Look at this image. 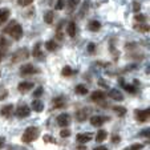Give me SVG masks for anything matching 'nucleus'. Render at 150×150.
<instances>
[{
  "instance_id": "obj_43",
  "label": "nucleus",
  "mask_w": 150,
  "mask_h": 150,
  "mask_svg": "<svg viewBox=\"0 0 150 150\" xmlns=\"http://www.w3.org/2000/svg\"><path fill=\"white\" fill-rule=\"evenodd\" d=\"M98 84L101 85V86H104V88H108V84H106V82H104V81H98Z\"/></svg>"
},
{
  "instance_id": "obj_19",
  "label": "nucleus",
  "mask_w": 150,
  "mask_h": 150,
  "mask_svg": "<svg viewBox=\"0 0 150 150\" xmlns=\"http://www.w3.org/2000/svg\"><path fill=\"white\" fill-rule=\"evenodd\" d=\"M67 32H68V35H69L71 37H74V36H76L77 27H76V23H74V21H71V23L68 24V27H67Z\"/></svg>"
},
{
  "instance_id": "obj_38",
  "label": "nucleus",
  "mask_w": 150,
  "mask_h": 150,
  "mask_svg": "<svg viewBox=\"0 0 150 150\" xmlns=\"http://www.w3.org/2000/svg\"><path fill=\"white\" fill-rule=\"evenodd\" d=\"M133 11L136 12V13H138V12L141 11V4H139V3H134L133 4Z\"/></svg>"
},
{
  "instance_id": "obj_30",
  "label": "nucleus",
  "mask_w": 150,
  "mask_h": 150,
  "mask_svg": "<svg viewBox=\"0 0 150 150\" xmlns=\"http://www.w3.org/2000/svg\"><path fill=\"white\" fill-rule=\"evenodd\" d=\"M142 149H144V144H133L130 146L125 147L124 150H142Z\"/></svg>"
},
{
  "instance_id": "obj_7",
  "label": "nucleus",
  "mask_w": 150,
  "mask_h": 150,
  "mask_svg": "<svg viewBox=\"0 0 150 150\" xmlns=\"http://www.w3.org/2000/svg\"><path fill=\"white\" fill-rule=\"evenodd\" d=\"M56 120H57L59 126H61V127H67L71 125V116L68 113H61Z\"/></svg>"
},
{
  "instance_id": "obj_29",
  "label": "nucleus",
  "mask_w": 150,
  "mask_h": 150,
  "mask_svg": "<svg viewBox=\"0 0 150 150\" xmlns=\"http://www.w3.org/2000/svg\"><path fill=\"white\" fill-rule=\"evenodd\" d=\"M61 74H62L64 77H69L71 74H73V69H72L69 65H67V67H64V68H62Z\"/></svg>"
},
{
  "instance_id": "obj_40",
  "label": "nucleus",
  "mask_w": 150,
  "mask_h": 150,
  "mask_svg": "<svg viewBox=\"0 0 150 150\" xmlns=\"http://www.w3.org/2000/svg\"><path fill=\"white\" fill-rule=\"evenodd\" d=\"M120 141H121V137L120 136H113L112 137V144H118Z\"/></svg>"
},
{
  "instance_id": "obj_12",
  "label": "nucleus",
  "mask_w": 150,
  "mask_h": 150,
  "mask_svg": "<svg viewBox=\"0 0 150 150\" xmlns=\"http://www.w3.org/2000/svg\"><path fill=\"white\" fill-rule=\"evenodd\" d=\"M105 120H108V118L106 117H101V116H93V117H91V124H92V126L100 127V126H102Z\"/></svg>"
},
{
  "instance_id": "obj_27",
  "label": "nucleus",
  "mask_w": 150,
  "mask_h": 150,
  "mask_svg": "<svg viewBox=\"0 0 150 150\" xmlns=\"http://www.w3.org/2000/svg\"><path fill=\"white\" fill-rule=\"evenodd\" d=\"M81 0H68V12H72L76 9V7L80 4Z\"/></svg>"
},
{
  "instance_id": "obj_42",
  "label": "nucleus",
  "mask_w": 150,
  "mask_h": 150,
  "mask_svg": "<svg viewBox=\"0 0 150 150\" xmlns=\"http://www.w3.org/2000/svg\"><path fill=\"white\" fill-rule=\"evenodd\" d=\"M93 150H108V147H105V146H97V147H94Z\"/></svg>"
},
{
  "instance_id": "obj_37",
  "label": "nucleus",
  "mask_w": 150,
  "mask_h": 150,
  "mask_svg": "<svg viewBox=\"0 0 150 150\" xmlns=\"http://www.w3.org/2000/svg\"><path fill=\"white\" fill-rule=\"evenodd\" d=\"M44 142H52V144H56V139L53 138V137H51V136H44Z\"/></svg>"
},
{
  "instance_id": "obj_28",
  "label": "nucleus",
  "mask_w": 150,
  "mask_h": 150,
  "mask_svg": "<svg viewBox=\"0 0 150 150\" xmlns=\"http://www.w3.org/2000/svg\"><path fill=\"white\" fill-rule=\"evenodd\" d=\"M113 112H116L117 116L122 117L126 114V108H124V106H113Z\"/></svg>"
},
{
  "instance_id": "obj_22",
  "label": "nucleus",
  "mask_w": 150,
  "mask_h": 150,
  "mask_svg": "<svg viewBox=\"0 0 150 150\" xmlns=\"http://www.w3.org/2000/svg\"><path fill=\"white\" fill-rule=\"evenodd\" d=\"M89 29H91L92 32H98L100 29H101V23L97 21V20H93V21L89 23Z\"/></svg>"
},
{
  "instance_id": "obj_24",
  "label": "nucleus",
  "mask_w": 150,
  "mask_h": 150,
  "mask_svg": "<svg viewBox=\"0 0 150 150\" xmlns=\"http://www.w3.org/2000/svg\"><path fill=\"white\" fill-rule=\"evenodd\" d=\"M89 4H91V1H89V0H85V1H84L81 9H80V13H79L80 17H85V15H86V12H88V9H89Z\"/></svg>"
},
{
  "instance_id": "obj_4",
  "label": "nucleus",
  "mask_w": 150,
  "mask_h": 150,
  "mask_svg": "<svg viewBox=\"0 0 150 150\" xmlns=\"http://www.w3.org/2000/svg\"><path fill=\"white\" fill-rule=\"evenodd\" d=\"M149 109H146V110H139V109H137V110H134V118L137 120V122H146L147 120H149Z\"/></svg>"
},
{
  "instance_id": "obj_41",
  "label": "nucleus",
  "mask_w": 150,
  "mask_h": 150,
  "mask_svg": "<svg viewBox=\"0 0 150 150\" xmlns=\"http://www.w3.org/2000/svg\"><path fill=\"white\" fill-rule=\"evenodd\" d=\"M6 146V138L4 137H0V150Z\"/></svg>"
},
{
  "instance_id": "obj_13",
  "label": "nucleus",
  "mask_w": 150,
  "mask_h": 150,
  "mask_svg": "<svg viewBox=\"0 0 150 150\" xmlns=\"http://www.w3.org/2000/svg\"><path fill=\"white\" fill-rule=\"evenodd\" d=\"M88 109L86 108H84V109H80V110H77L76 112V120L79 122H84L85 120L88 118Z\"/></svg>"
},
{
  "instance_id": "obj_6",
  "label": "nucleus",
  "mask_w": 150,
  "mask_h": 150,
  "mask_svg": "<svg viewBox=\"0 0 150 150\" xmlns=\"http://www.w3.org/2000/svg\"><path fill=\"white\" fill-rule=\"evenodd\" d=\"M35 73H37V69L32 64H24V65L20 67V74L21 76H29V74Z\"/></svg>"
},
{
  "instance_id": "obj_1",
  "label": "nucleus",
  "mask_w": 150,
  "mask_h": 150,
  "mask_svg": "<svg viewBox=\"0 0 150 150\" xmlns=\"http://www.w3.org/2000/svg\"><path fill=\"white\" fill-rule=\"evenodd\" d=\"M4 33L9 35L11 37H13L15 40H20L23 37V28L17 21L12 20L11 23L7 25V28H4Z\"/></svg>"
},
{
  "instance_id": "obj_3",
  "label": "nucleus",
  "mask_w": 150,
  "mask_h": 150,
  "mask_svg": "<svg viewBox=\"0 0 150 150\" xmlns=\"http://www.w3.org/2000/svg\"><path fill=\"white\" fill-rule=\"evenodd\" d=\"M29 57V52L27 48H20L12 54V62H19V61H23V60L28 59Z\"/></svg>"
},
{
  "instance_id": "obj_11",
  "label": "nucleus",
  "mask_w": 150,
  "mask_h": 150,
  "mask_svg": "<svg viewBox=\"0 0 150 150\" xmlns=\"http://www.w3.org/2000/svg\"><path fill=\"white\" fill-rule=\"evenodd\" d=\"M108 96L110 97L113 101H122V100H124V94H122L120 91H117V89H110Z\"/></svg>"
},
{
  "instance_id": "obj_8",
  "label": "nucleus",
  "mask_w": 150,
  "mask_h": 150,
  "mask_svg": "<svg viewBox=\"0 0 150 150\" xmlns=\"http://www.w3.org/2000/svg\"><path fill=\"white\" fill-rule=\"evenodd\" d=\"M32 88H33V82H31V81H23L17 85V89H19L20 93H27Z\"/></svg>"
},
{
  "instance_id": "obj_47",
  "label": "nucleus",
  "mask_w": 150,
  "mask_h": 150,
  "mask_svg": "<svg viewBox=\"0 0 150 150\" xmlns=\"http://www.w3.org/2000/svg\"><path fill=\"white\" fill-rule=\"evenodd\" d=\"M0 76H1V73H0Z\"/></svg>"
},
{
  "instance_id": "obj_35",
  "label": "nucleus",
  "mask_w": 150,
  "mask_h": 150,
  "mask_svg": "<svg viewBox=\"0 0 150 150\" xmlns=\"http://www.w3.org/2000/svg\"><path fill=\"white\" fill-rule=\"evenodd\" d=\"M42 91H44V89H42V86H39V88L36 89V91L33 92V97L35 98H37V97H40L42 94Z\"/></svg>"
},
{
  "instance_id": "obj_23",
  "label": "nucleus",
  "mask_w": 150,
  "mask_h": 150,
  "mask_svg": "<svg viewBox=\"0 0 150 150\" xmlns=\"http://www.w3.org/2000/svg\"><path fill=\"white\" fill-rule=\"evenodd\" d=\"M106 137H108V132L106 130H100L96 136V141L98 142V144H101V142H104L105 139H106Z\"/></svg>"
},
{
  "instance_id": "obj_18",
  "label": "nucleus",
  "mask_w": 150,
  "mask_h": 150,
  "mask_svg": "<svg viewBox=\"0 0 150 150\" xmlns=\"http://www.w3.org/2000/svg\"><path fill=\"white\" fill-rule=\"evenodd\" d=\"M133 28L136 29V31L141 32V33H147V32L150 31L149 25H147V24H142V23H136V24H134Z\"/></svg>"
},
{
  "instance_id": "obj_20",
  "label": "nucleus",
  "mask_w": 150,
  "mask_h": 150,
  "mask_svg": "<svg viewBox=\"0 0 150 150\" xmlns=\"http://www.w3.org/2000/svg\"><path fill=\"white\" fill-rule=\"evenodd\" d=\"M57 48H59V45H57V42L54 41V40H48V41L45 42V49L48 52H54Z\"/></svg>"
},
{
  "instance_id": "obj_10",
  "label": "nucleus",
  "mask_w": 150,
  "mask_h": 150,
  "mask_svg": "<svg viewBox=\"0 0 150 150\" xmlns=\"http://www.w3.org/2000/svg\"><path fill=\"white\" fill-rule=\"evenodd\" d=\"M32 54H33V57H35V59H37V60H39V59L40 60L44 59V54H42V51H41V42H40V41L35 44Z\"/></svg>"
},
{
  "instance_id": "obj_2",
  "label": "nucleus",
  "mask_w": 150,
  "mask_h": 150,
  "mask_svg": "<svg viewBox=\"0 0 150 150\" xmlns=\"http://www.w3.org/2000/svg\"><path fill=\"white\" fill-rule=\"evenodd\" d=\"M39 134H40L39 127L28 126L25 130H24L23 136H21V141H23L24 144H31V142L36 141V139L39 138Z\"/></svg>"
},
{
  "instance_id": "obj_33",
  "label": "nucleus",
  "mask_w": 150,
  "mask_h": 150,
  "mask_svg": "<svg viewBox=\"0 0 150 150\" xmlns=\"http://www.w3.org/2000/svg\"><path fill=\"white\" fill-rule=\"evenodd\" d=\"M33 1L35 0H17L19 6H21V7H28V6H31Z\"/></svg>"
},
{
  "instance_id": "obj_46",
  "label": "nucleus",
  "mask_w": 150,
  "mask_h": 150,
  "mask_svg": "<svg viewBox=\"0 0 150 150\" xmlns=\"http://www.w3.org/2000/svg\"><path fill=\"white\" fill-rule=\"evenodd\" d=\"M106 1H108V0H97V4H101V3H106Z\"/></svg>"
},
{
  "instance_id": "obj_39",
  "label": "nucleus",
  "mask_w": 150,
  "mask_h": 150,
  "mask_svg": "<svg viewBox=\"0 0 150 150\" xmlns=\"http://www.w3.org/2000/svg\"><path fill=\"white\" fill-rule=\"evenodd\" d=\"M54 8H56L57 11H60V9H62V8H64V3H62L61 0H59V1H57V4H56V6H54Z\"/></svg>"
},
{
  "instance_id": "obj_26",
  "label": "nucleus",
  "mask_w": 150,
  "mask_h": 150,
  "mask_svg": "<svg viewBox=\"0 0 150 150\" xmlns=\"http://www.w3.org/2000/svg\"><path fill=\"white\" fill-rule=\"evenodd\" d=\"M53 19H54V15L52 11H47L45 13H44V21H45L47 24H52L53 23Z\"/></svg>"
},
{
  "instance_id": "obj_25",
  "label": "nucleus",
  "mask_w": 150,
  "mask_h": 150,
  "mask_svg": "<svg viewBox=\"0 0 150 150\" xmlns=\"http://www.w3.org/2000/svg\"><path fill=\"white\" fill-rule=\"evenodd\" d=\"M52 105H53L54 109H60L64 106V100H62V97H56V98H53V101H52Z\"/></svg>"
},
{
  "instance_id": "obj_9",
  "label": "nucleus",
  "mask_w": 150,
  "mask_h": 150,
  "mask_svg": "<svg viewBox=\"0 0 150 150\" xmlns=\"http://www.w3.org/2000/svg\"><path fill=\"white\" fill-rule=\"evenodd\" d=\"M11 16V9L9 8H0V25L7 23V20Z\"/></svg>"
},
{
  "instance_id": "obj_16",
  "label": "nucleus",
  "mask_w": 150,
  "mask_h": 150,
  "mask_svg": "<svg viewBox=\"0 0 150 150\" xmlns=\"http://www.w3.org/2000/svg\"><path fill=\"white\" fill-rule=\"evenodd\" d=\"M105 98V93L102 91H96L92 93L91 96V101H94V102H98V101H102Z\"/></svg>"
},
{
  "instance_id": "obj_14",
  "label": "nucleus",
  "mask_w": 150,
  "mask_h": 150,
  "mask_svg": "<svg viewBox=\"0 0 150 150\" xmlns=\"http://www.w3.org/2000/svg\"><path fill=\"white\" fill-rule=\"evenodd\" d=\"M76 139L80 144H86V142H89L92 139V133H80L77 134Z\"/></svg>"
},
{
  "instance_id": "obj_17",
  "label": "nucleus",
  "mask_w": 150,
  "mask_h": 150,
  "mask_svg": "<svg viewBox=\"0 0 150 150\" xmlns=\"http://www.w3.org/2000/svg\"><path fill=\"white\" fill-rule=\"evenodd\" d=\"M32 109H33L35 112H37V113H40V112L44 110V104H42V101H40V100H35V101H32Z\"/></svg>"
},
{
  "instance_id": "obj_45",
  "label": "nucleus",
  "mask_w": 150,
  "mask_h": 150,
  "mask_svg": "<svg viewBox=\"0 0 150 150\" xmlns=\"http://www.w3.org/2000/svg\"><path fill=\"white\" fill-rule=\"evenodd\" d=\"M142 136H146V137L149 136V129H146V132H145V130L142 132Z\"/></svg>"
},
{
  "instance_id": "obj_15",
  "label": "nucleus",
  "mask_w": 150,
  "mask_h": 150,
  "mask_svg": "<svg viewBox=\"0 0 150 150\" xmlns=\"http://www.w3.org/2000/svg\"><path fill=\"white\" fill-rule=\"evenodd\" d=\"M12 112H13V105L12 104H8V105H6V106H3V108L0 109V114L3 117H11V114H12Z\"/></svg>"
},
{
  "instance_id": "obj_31",
  "label": "nucleus",
  "mask_w": 150,
  "mask_h": 150,
  "mask_svg": "<svg viewBox=\"0 0 150 150\" xmlns=\"http://www.w3.org/2000/svg\"><path fill=\"white\" fill-rule=\"evenodd\" d=\"M122 86H124V89H125V91H127L129 93H136V92H137V88L134 86V85H127V84H125V82H124V84H122Z\"/></svg>"
},
{
  "instance_id": "obj_21",
  "label": "nucleus",
  "mask_w": 150,
  "mask_h": 150,
  "mask_svg": "<svg viewBox=\"0 0 150 150\" xmlns=\"http://www.w3.org/2000/svg\"><path fill=\"white\" fill-rule=\"evenodd\" d=\"M74 92H76V94H79V96H85V94H88V88L82 84H79L76 88H74Z\"/></svg>"
},
{
  "instance_id": "obj_32",
  "label": "nucleus",
  "mask_w": 150,
  "mask_h": 150,
  "mask_svg": "<svg viewBox=\"0 0 150 150\" xmlns=\"http://www.w3.org/2000/svg\"><path fill=\"white\" fill-rule=\"evenodd\" d=\"M134 20H136V23H145L146 21V16L142 13H137L134 16Z\"/></svg>"
},
{
  "instance_id": "obj_44",
  "label": "nucleus",
  "mask_w": 150,
  "mask_h": 150,
  "mask_svg": "<svg viewBox=\"0 0 150 150\" xmlns=\"http://www.w3.org/2000/svg\"><path fill=\"white\" fill-rule=\"evenodd\" d=\"M7 96H8V93H7V92H4V93L1 94V96H0V101H1V100H4Z\"/></svg>"
},
{
  "instance_id": "obj_5",
  "label": "nucleus",
  "mask_w": 150,
  "mask_h": 150,
  "mask_svg": "<svg viewBox=\"0 0 150 150\" xmlns=\"http://www.w3.org/2000/svg\"><path fill=\"white\" fill-rule=\"evenodd\" d=\"M29 113H31V108L28 105H20V106H17L16 112H15V114L19 118H25V117L29 116Z\"/></svg>"
},
{
  "instance_id": "obj_34",
  "label": "nucleus",
  "mask_w": 150,
  "mask_h": 150,
  "mask_svg": "<svg viewBox=\"0 0 150 150\" xmlns=\"http://www.w3.org/2000/svg\"><path fill=\"white\" fill-rule=\"evenodd\" d=\"M69 136H71V132H69L68 129H62V130L60 132V137H62V138H68Z\"/></svg>"
},
{
  "instance_id": "obj_36",
  "label": "nucleus",
  "mask_w": 150,
  "mask_h": 150,
  "mask_svg": "<svg viewBox=\"0 0 150 150\" xmlns=\"http://www.w3.org/2000/svg\"><path fill=\"white\" fill-rule=\"evenodd\" d=\"M88 52L89 53H94L96 52V44L94 42H89L88 44Z\"/></svg>"
}]
</instances>
